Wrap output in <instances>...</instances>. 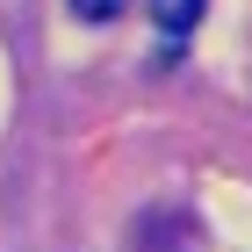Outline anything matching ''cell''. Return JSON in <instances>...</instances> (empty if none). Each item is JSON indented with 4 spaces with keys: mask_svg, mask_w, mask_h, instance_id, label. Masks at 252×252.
<instances>
[{
    "mask_svg": "<svg viewBox=\"0 0 252 252\" xmlns=\"http://www.w3.org/2000/svg\"><path fill=\"white\" fill-rule=\"evenodd\" d=\"M202 7H209V0H152V22H158V36H166V43L180 51V43L194 36V22H202Z\"/></svg>",
    "mask_w": 252,
    "mask_h": 252,
    "instance_id": "obj_1",
    "label": "cell"
},
{
    "mask_svg": "<svg viewBox=\"0 0 252 252\" xmlns=\"http://www.w3.org/2000/svg\"><path fill=\"white\" fill-rule=\"evenodd\" d=\"M123 7H130V0H72V15H79V22H116Z\"/></svg>",
    "mask_w": 252,
    "mask_h": 252,
    "instance_id": "obj_2",
    "label": "cell"
}]
</instances>
